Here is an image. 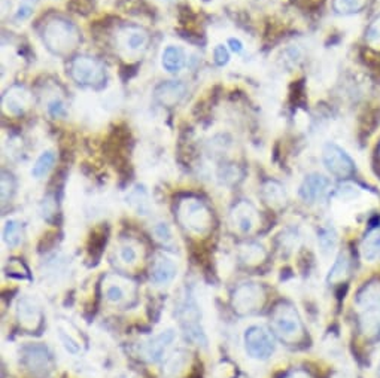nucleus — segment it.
<instances>
[{"mask_svg":"<svg viewBox=\"0 0 380 378\" xmlns=\"http://www.w3.org/2000/svg\"><path fill=\"white\" fill-rule=\"evenodd\" d=\"M355 305L362 336L369 340L380 337V280L374 279L365 283L358 290Z\"/></svg>","mask_w":380,"mask_h":378,"instance_id":"f257e3e1","label":"nucleus"},{"mask_svg":"<svg viewBox=\"0 0 380 378\" xmlns=\"http://www.w3.org/2000/svg\"><path fill=\"white\" fill-rule=\"evenodd\" d=\"M42 40L54 55L65 57L77 50L81 43V33L72 21L63 17H54L43 24Z\"/></svg>","mask_w":380,"mask_h":378,"instance_id":"f03ea898","label":"nucleus"},{"mask_svg":"<svg viewBox=\"0 0 380 378\" xmlns=\"http://www.w3.org/2000/svg\"><path fill=\"white\" fill-rule=\"evenodd\" d=\"M174 212L179 224L194 234H206L212 227V212L206 202L197 197L186 195L181 198Z\"/></svg>","mask_w":380,"mask_h":378,"instance_id":"7ed1b4c3","label":"nucleus"},{"mask_svg":"<svg viewBox=\"0 0 380 378\" xmlns=\"http://www.w3.org/2000/svg\"><path fill=\"white\" fill-rule=\"evenodd\" d=\"M272 326L284 343L297 344L304 338V326L296 307L289 302H279L272 311Z\"/></svg>","mask_w":380,"mask_h":378,"instance_id":"20e7f679","label":"nucleus"},{"mask_svg":"<svg viewBox=\"0 0 380 378\" xmlns=\"http://www.w3.org/2000/svg\"><path fill=\"white\" fill-rule=\"evenodd\" d=\"M70 78L82 86H100L106 81V67L90 55H78L69 63Z\"/></svg>","mask_w":380,"mask_h":378,"instance_id":"39448f33","label":"nucleus"},{"mask_svg":"<svg viewBox=\"0 0 380 378\" xmlns=\"http://www.w3.org/2000/svg\"><path fill=\"white\" fill-rule=\"evenodd\" d=\"M24 370L35 378H48L54 372V359L45 345L27 344L20 352Z\"/></svg>","mask_w":380,"mask_h":378,"instance_id":"423d86ee","label":"nucleus"},{"mask_svg":"<svg viewBox=\"0 0 380 378\" xmlns=\"http://www.w3.org/2000/svg\"><path fill=\"white\" fill-rule=\"evenodd\" d=\"M179 321H181L184 331L186 332V336L191 337V340L197 341L203 347L208 345V340H206V336H204L201 322H200L201 316H200L199 305L191 294H188L181 304Z\"/></svg>","mask_w":380,"mask_h":378,"instance_id":"0eeeda50","label":"nucleus"},{"mask_svg":"<svg viewBox=\"0 0 380 378\" xmlns=\"http://www.w3.org/2000/svg\"><path fill=\"white\" fill-rule=\"evenodd\" d=\"M323 161L332 176L340 178V179L350 178L357 170L354 159L347 155L345 149H342L339 144H335V143L325 144L323 151Z\"/></svg>","mask_w":380,"mask_h":378,"instance_id":"6e6552de","label":"nucleus"},{"mask_svg":"<svg viewBox=\"0 0 380 378\" xmlns=\"http://www.w3.org/2000/svg\"><path fill=\"white\" fill-rule=\"evenodd\" d=\"M245 347L251 357L266 360L274 352V340L266 328L251 326L245 333Z\"/></svg>","mask_w":380,"mask_h":378,"instance_id":"1a4fd4ad","label":"nucleus"},{"mask_svg":"<svg viewBox=\"0 0 380 378\" xmlns=\"http://www.w3.org/2000/svg\"><path fill=\"white\" fill-rule=\"evenodd\" d=\"M264 301V289L255 283H246L236 289L233 295V307L240 314H251L259 310Z\"/></svg>","mask_w":380,"mask_h":378,"instance_id":"9d476101","label":"nucleus"},{"mask_svg":"<svg viewBox=\"0 0 380 378\" xmlns=\"http://www.w3.org/2000/svg\"><path fill=\"white\" fill-rule=\"evenodd\" d=\"M330 186L331 182L324 174L312 173L309 176H306L301 182L298 194L304 202L315 205V202L323 201L327 197V194L330 193Z\"/></svg>","mask_w":380,"mask_h":378,"instance_id":"9b49d317","label":"nucleus"},{"mask_svg":"<svg viewBox=\"0 0 380 378\" xmlns=\"http://www.w3.org/2000/svg\"><path fill=\"white\" fill-rule=\"evenodd\" d=\"M185 94H186V86L182 82H177V81H167V82L160 84L154 91L155 100L163 106L179 105L182 98L185 97Z\"/></svg>","mask_w":380,"mask_h":378,"instance_id":"f8f14e48","label":"nucleus"},{"mask_svg":"<svg viewBox=\"0 0 380 378\" xmlns=\"http://www.w3.org/2000/svg\"><path fill=\"white\" fill-rule=\"evenodd\" d=\"M28 103H30V96H28L27 90L20 85L11 86L4 96V108L11 115H24L28 109Z\"/></svg>","mask_w":380,"mask_h":378,"instance_id":"ddd939ff","label":"nucleus"},{"mask_svg":"<svg viewBox=\"0 0 380 378\" xmlns=\"http://www.w3.org/2000/svg\"><path fill=\"white\" fill-rule=\"evenodd\" d=\"M231 219L240 232L247 234V232H251L255 228L257 212L251 202L240 201L235 206V209H233Z\"/></svg>","mask_w":380,"mask_h":378,"instance_id":"4468645a","label":"nucleus"},{"mask_svg":"<svg viewBox=\"0 0 380 378\" xmlns=\"http://www.w3.org/2000/svg\"><path fill=\"white\" fill-rule=\"evenodd\" d=\"M178 274V267L164 255H158L151 268V282L157 286L170 283Z\"/></svg>","mask_w":380,"mask_h":378,"instance_id":"2eb2a0df","label":"nucleus"},{"mask_svg":"<svg viewBox=\"0 0 380 378\" xmlns=\"http://www.w3.org/2000/svg\"><path fill=\"white\" fill-rule=\"evenodd\" d=\"M174 338H177V333H174L173 329L163 331L160 336H157L155 338H152L148 344H146L145 355L148 356L151 362L162 360L167 348L173 344Z\"/></svg>","mask_w":380,"mask_h":378,"instance_id":"dca6fc26","label":"nucleus"},{"mask_svg":"<svg viewBox=\"0 0 380 378\" xmlns=\"http://www.w3.org/2000/svg\"><path fill=\"white\" fill-rule=\"evenodd\" d=\"M17 313H18V319H20V323L23 328L33 331L39 326L42 313H40L39 305L33 299L21 298L18 302Z\"/></svg>","mask_w":380,"mask_h":378,"instance_id":"f3484780","label":"nucleus"},{"mask_svg":"<svg viewBox=\"0 0 380 378\" xmlns=\"http://www.w3.org/2000/svg\"><path fill=\"white\" fill-rule=\"evenodd\" d=\"M125 201L128 207L140 216H146L151 212L150 193L143 185H136L131 188L125 197Z\"/></svg>","mask_w":380,"mask_h":378,"instance_id":"a211bd4d","label":"nucleus"},{"mask_svg":"<svg viewBox=\"0 0 380 378\" xmlns=\"http://www.w3.org/2000/svg\"><path fill=\"white\" fill-rule=\"evenodd\" d=\"M112 282H106L105 286V298L108 302L121 305V304H128V295H130V287H133L131 285H127L121 277H111Z\"/></svg>","mask_w":380,"mask_h":378,"instance_id":"6ab92c4d","label":"nucleus"},{"mask_svg":"<svg viewBox=\"0 0 380 378\" xmlns=\"http://www.w3.org/2000/svg\"><path fill=\"white\" fill-rule=\"evenodd\" d=\"M186 63V54L181 47L169 45L162 54V66L169 74H178Z\"/></svg>","mask_w":380,"mask_h":378,"instance_id":"aec40b11","label":"nucleus"},{"mask_svg":"<svg viewBox=\"0 0 380 378\" xmlns=\"http://www.w3.org/2000/svg\"><path fill=\"white\" fill-rule=\"evenodd\" d=\"M261 195H262V200H264L273 209L284 207L288 201L285 188L274 181H267L264 185H262Z\"/></svg>","mask_w":380,"mask_h":378,"instance_id":"412c9836","label":"nucleus"},{"mask_svg":"<svg viewBox=\"0 0 380 378\" xmlns=\"http://www.w3.org/2000/svg\"><path fill=\"white\" fill-rule=\"evenodd\" d=\"M361 256L373 263V260L380 258V228L371 229L367 236L362 239L361 243Z\"/></svg>","mask_w":380,"mask_h":378,"instance_id":"4be33fe9","label":"nucleus"},{"mask_svg":"<svg viewBox=\"0 0 380 378\" xmlns=\"http://www.w3.org/2000/svg\"><path fill=\"white\" fill-rule=\"evenodd\" d=\"M150 36L139 27H131L124 33V47L130 52H139L148 47Z\"/></svg>","mask_w":380,"mask_h":378,"instance_id":"5701e85b","label":"nucleus"},{"mask_svg":"<svg viewBox=\"0 0 380 378\" xmlns=\"http://www.w3.org/2000/svg\"><path fill=\"white\" fill-rule=\"evenodd\" d=\"M350 270H352V260H350L347 253H342L334 263L328 275V280L332 283L346 280L347 275L350 274Z\"/></svg>","mask_w":380,"mask_h":378,"instance_id":"b1692460","label":"nucleus"},{"mask_svg":"<svg viewBox=\"0 0 380 378\" xmlns=\"http://www.w3.org/2000/svg\"><path fill=\"white\" fill-rule=\"evenodd\" d=\"M54 163H55L54 151H43L32 167V176L35 179H42L43 176H47Z\"/></svg>","mask_w":380,"mask_h":378,"instance_id":"393cba45","label":"nucleus"},{"mask_svg":"<svg viewBox=\"0 0 380 378\" xmlns=\"http://www.w3.org/2000/svg\"><path fill=\"white\" fill-rule=\"evenodd\" d=\"M23 239V225L20 221L9 219L4 227V241L8 247H16Z\"/></svg>","mask_w":380,"mask_h":378,"instance_id":"a878e982","label":"nucleus"},{"mask_svg":"<svg viewBox=\"0 0 380 378\" xmlns=\"http://www.w3.org/2000/svg\"><path fill=\"white\" fill-rule=\"evenodd\" d=\"M365 5H367V0H332L334 11L340 16H354L361 12Z\"/></svg>","mask_w":380,"mask_h":378,"instance_id":"bb28decb","label":"nucleus"},{"mask_svg":"<svg viewBox=\"0 0 380 378\" xmlns=\"http://www.w3.org/2000/svg\"><path fill=\"white\" fill-rule=\"evenodd\" d=\"M240 256L243 259V263L246 264H259L262 263V259L266 258V251L262 249L259 244L250 243L242 247Z\"/></svg>","mask_w":380,"mask_h":378,"instance_id":"cd10ccee","label":"nucleus"},{"mask_svg":"<svg viewBox=\"0 0 380 378\" xmlns=\"http://www.w3.org/2000/svg\"><path fill=\"white\" fill-rule=\"evenodd\" d=\"M318 241L325 252L332 251L335 243H337V234L331 227H323L318 231Z\"/></svg>","mask_w":380,"mask_h":378,"instance_id":"c85d7f7f","label":"nucleus"},{"mask_svg":"<svg viewBox=\"0 0 380 378\" xmlns=\"http://www.w3.org/2000/svg\"><path fill=\"white\" fill-rule=\"evenodd\" d=\"M58 337H60V341L63 343L65 348L70 355H79L81 353L79 341L73 337L70 332H67L65 328L58 326Z\"/></svg>","mask_w":380,"mask_h":378,"instance_id":"c756f323","label":"nucleus"},{"mask_svg":"<svg viewBox=\"0 0 380 378\" xmlns=\"http://www.w3.org/2000/svg\"><path fill=\"white\" fill-rule=\"evenodd\" d=\"M13 193H16V182H13L12 174L2 173V202H8Z\"/></svg>","mask_w":380,"mask_h":378,"instance_id":"7c9ffc66","label":"nucleus"},{"mask_svg":"<svg viewBox=\"0 0 380 378\" xmlns=\"http://www.w3.org/2000/svg\"><path fill=\"white\" fill-rule=\"evenodd\" d=\"M154 234H155L157 240L162 241L164 246H172L173 244V236H172V231H170L167 224H164V222L157 224L154 227Z\"/></svg>","mask_w":380,"mask_h":378,"instance_id":"2f4dec72","label":"nucleus"},{"mask_svg":"<svg viewBox=\"0 0 380 378\" xmlns=\"http://www.w3.org/2000/svg\"><path fill=\"white\" fill-rule=\"evenodd\" d=\"M365 40H367L371 47H380V17L376 18L365 32Z\"/></svg>","mask_w":380,"mask_h":378,"instance_id":"473e14b6","label":"nucleus"},{"mask_svg":"<svg viewBox=\"0 0 380 378\" xmlns=\"http://www.w3.org/2000/svg\"><path fill=\"white\" fill-rule=\"evenodd\" d=\"M213 62L216 66L224 67L228 64L230 62V50L227 48V45H216L213 48Z\"/></svg>","mask_w":380,"mask_h":378,"instance_id":"72a5a7b5","label":"nucleus"},{"mask_svg":"<svg viewBox=\"0 0 380 378\" xmlns=\"http://www.w3.org/2000/svg\"><path fill=\"white\" fill-rule=\"evenodd\" d=\"M48 112L52 118H65L67 115V109L62 98H54L48 103Z\"/></svg>","mask_w":380,"mask_h":378,"instance_id":"f704fd0d","label":"nucleus"},{"mask_svg":"<svg viewBox=\"0 0 380 378\" xmlns=\"http://www.w3.org/2000/svg\"><path fill=\"white\" fill-rule=\"evenodd\" d=\"M120 258L124 260L125 264H135L138 259V252L133 246L124 244L120 249Z\"/></svg>","mask_w":380,"mask_h":378,"instance_id":"c9c22d12","label":"nucleus"},{"mask_svg":"<svg viewBox=\"0 0 380 378\" xmlns=\"http://www.w3.org/2000/svg\"><path fill=\"white\" fill-rule=\"evenodd\" d=\"M32 11H33V8H32L30 5L23 4V5L18 8L17 13H16V20H17V21H24V20H27L28 17L32 16Z\"/></svg>","mask_w":380,"mask_h":378,"instance_id":"e433bc0d","label":"nucleus"},{"mask_svg":"<svg viewBox=\"0 0 380 378\" xmlns=\"http://www.w3.org/2000/svg\"><path fill=\"white\" fill-rule=\"evenodd\" d=\"M227 47L230 48L231 52H235V54H242L245 47H243V42L238 38H230L228 42H227Z\"/></svg>","mask_w":380,"mask_h":378,"instance_id":"4c0bfd02","label":"nucleus"},{"mask_svg":"<svg viewBox=\"0 0 380 378\" xmlns=\"http://www.w3.org/2000/svg\"><path fill=\"white\" fill-rule=\"evenodd\" d=\"M285 378H313L306 370H294L285 375Z\"/></svg>","mask_w":380,"mask_h":378,"instance_id":"58836bf2","label":"nucleus"},{"mask_svg":"<svg viewBox=\"0 0 380 378\" xmlns=\"http://www.w3.org/2000/svg\"><path fill=\"white\" fill-rule=\"evenodd\" d=\"M376 378H380V362H379V365H377V371H376Z\"/></svg>","mask_w":380,"mask_h":378,"instance_id":"ea45409f","label":"nucleus"}]
</instances>
